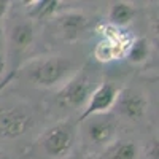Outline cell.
Listing matches in <instances>:
<instances>
[{
  "mask_svg": "<svg viewBox=\"0 0 159 159\" xmlns=\"http://www.w3.org/2000/svg\"><path fill=\"white\" fill-rule=\"evenodd\" d=\"M118 92L119 89L110 83V81H100L92 94L88 100V103L84 105V108L81 110V115H80V121H84L89 116H94V115H105V113H110L115 107V102L118 97Z\"/></svg>",
  "mask_w": 159,
  "mask_h": 159,
  "instance_id": "obj_7",
  "label": "cell"
},
{
  "mask_svg": "<svg viewBox=\"0 0 159 159\" xmlns=\"http://www.w3.org/2000/svg\"><path fill=\"white\" fill-rule=\"evenodd\" d=\"M78 137V123L64 119L48 127L40 137V147L51 159H65L75 148Z\"/></svg>",
  "mask_w": 159,
  "mask_h": 159,
  "instance_id": "obj_3",
  "label": "cell"
},
{
  "mask_svg": "<svg viewBox=\"0 0 159 159\" xmlns=\"http://www.w3.org/2000/svg\"><path fill=\"white\" fill-rule=\"evenodd\" d=\"M10 8H11V2H8V0H0V27H2V21L5 19Z\"/></svg>",
  "mask_w": 159,
  "mask_h": 159,
  "instance_id": "obj_17",
  "label": "cell"
},
{
  "mask_svg": "<svg viewBox=\"0 0 159 159\" xmlns=\"http://www.w3.org/2000/svg\"><path fill=\"white\" fill-rule=\"evenodd\" d=\"M84 121H86V127H84L86 135L92 145L107 148L110 143L116 140L118 123H116V116L113 113L94 115L84 119Z\"/></svg>",
  "mask_w": 159,
  "mask_h": 159,
  "instance_id": "obj_6",
  "label": "cell"
},
{
  "mask_svg": "<svg viewBox=\"0 0 159 159\" xmlns=\"http://www.w3.org/2000/svg\"><path fill=\"white\" fill-rule=\"evenodd\" d=\"M126 51L127 49L121 45H116L113 42H108V40H100L94 48V59L102 64H110L113 61L124 57Z\"/></svg>",
  "mask_w": 159,
  "mask_h": 159,
  "instance_id": "obj_13",
  "label": "cell"
},
{
  "mask_svg": "<svg viewBox=\"0 0 159 159\" xmlns=\"http://www.w3.org/2000/svg\"><path fill=\"white\" fill-rule=\"evenodd\" d=\"M118 115L129 121H140L145 118L148 110V99L137 88H123L119 89L115 107Z\"/></svg>",
  "mask_w": 159,
  "mask_h": 159,
  "instance_id": "obj_5",
  "label": "cell"
},
{
  "mask_svg": "<svg viewBox=\"0 0 159 159\" xmlns=\"http://www.w3.org/2000/svg\"><path fill=\"white\" fill-rule=\"evenodd\" d=\"M151 54V45L148 42V38L145 37H137V38H132V42L126 51L124 57L134 65H140L143 62H147L148 57Z\"/></svg>",
  "mask_w": 159,
  "mask_h": 159,
  "instance_id": "obj_14",
  "label": "cell"
},
{
  "mask_svg": "<svg viewBox=\"0 0 159 159\" xmlns=\"http://www.w3.org/2000/svg\"><path fill=\"white\" fill-rule=\"evenodd\" d=\"M34 115L24 107H8L0 110V139L15 140L32 129Z\"/></svg>",
  "mask_w": 159,
  "mask_h": 159,
  "instance_id": "obj_4",
  "label": "cell"
},
{
  "mask_svg": "<svg viewBox=\"0 0 159 159\" xmlns=\"http://www.w3.org/2000/svg\"><path fill=\"white\" fill-rule=\"evenodd\" d=\"M76 159H97L96 156H92V154H81L80 157H76Z\"/></svg>",
  "mask_w": 159,
  "mask_h": 159,
  "instance_id": "obj_20",
  "label": "cell"
},
{
  "mask_svg": "<svg viewBox=\"0 0 159 159\" xmlns=\"http://www.w3.org/2000/svg\"><path fill=\"white\" fill-rule=\"evenodd\" d=\"M97 84L94 75H91V72L86 67L81 70H76L57 89L54 102L62 110H83Z\"/></svg>",
  "mask_w": 159,
  "mask_h": 159,
  "instance_id": "obj_2",
  "label": "cell"
},
{
  "mask_svg": "<svg viewBox=\"0 0 159 159\" xmlns=\"http://www.w3.org/2000/svg\"><path fill=\"white\" fill-rule=\"evenodd\" d=\"M24 75L37 88L62 86L76 72L69 57L64 56H40L22 67Z\"/></svg>",
  "mask_w": 159,
  "mask_h": 159,
  "instance_id": "obj_1",
  "label": "cell"
},
{
  "mask_svg": "<svg viewBox=\"0 0 159 159\" xmlns=\"http://www.w3.org/2000/svg\"><path fill=\"white\" fill-rule=\"evenodd\" d=\"M105 159H137L139 147L132 140H115L103 151Z\"/></svg>",
  "mask_w": 159,
  "mask_h": 159,
  "instance_id": "obj_12",
  "label": "cell"
},
{
  "mask_svg": "<svg viewBox=\"0 0 159 159\" xmlns=\"http://www.w3.org/2000/svg\"><path fill=\"white\" fill-rule=\"evenodd\" d=\"M51 22L54 25L56 34L62 40H65V42H75L86 30L89 18L86 16L84 11L67 10V11H61L57 16L51 19Z\"/></svg>",
  "mask_w": 159,
  "mask_h": 159,
  "instance_id": "obj_8",
  "label": "cell"
},
{
  "mask_svg": "<svg viewBox=\"0 0 159 159\" xmlns=\"http://www.w3.org/2000/svg\"><path fill=\"white\" fill-rule=\"evenodd\" d=\"M7 75V42H5V32L0 27V81Z\"/></svg>",
  "mask_w": 159,
  "mask_h": 159,
  "instance_id": "obj_15",
  "label": "cell"
},
{
  "mask_svg": "<svg viewBox=\"0 0 159 159\" xmlns=\"http://www.w3.org/2000/svg\"><path fill=\"white\" fill-rule=\"evenodd\" d=\"M145 159H159V142L157 137L151 139L145 147Z\"/></svg>",
  "mask_w": 159,
  "mask_h": 159,
  "instance_id": "obj_16",
  "label": "cell"
},
{
  "mask_svg": "<svg viewBox=\"0 0 159 159\" xmlns=\"http://www.w3.org/2000/svg\"><path fill=\"white\" fill-rule=\"evenodd\" d=\"M135 16V7L130 2H111L108 8V24L115 25L118 29H123L129 25Z\"/></svg>",
  "mask_w": 159,
  "mask_h": 159,
  "instance_id": "obj_11",
  "label": "cell"
},
{
  "mask_svg": "<svg viewBox=\"0 0 159 159\" xmlns=\"http://www.w3.org/2000/svg\"><path fill=\"white\" fill-rule=\"evenodd\" d=\"M34 40H35L34 22L25 19L13 25L8 32V38H5V42L7 46L15 49L16 52H24L34 45Z\"/></svg>",
  "mask_w": 159,
  "mask_h": 159,
  "instance_id": "obj_9",
  "label": "cell"
},
{
  "mask_svg": "<svg viewBox=\"0 0 159 159\" xmlns=\"http://www.w3.org/2000/svg\"><path fill=\"white\" fill-rule=\"evenodd\" d=\"M15 76H16V72H15V70H13V72H8V73L3 76V80L0 81V92H2V91L13 81V78H15Z\"/></svg>",
  "mask_w": 159,
  "mask_h": 159,
  "instance_id": "obj_18",
  "label": "cell"
},
{
  "mask_svg": "<svg viewBox=\"0 0 159 159\" xmlns=\"http://www.w3.org/2000/svg\"><path fill=\"white\" fill-rule=\"evenodd\" d=\"M0 159H13L8 153H5V151H2V150H0Z\"/></svg>",
  "mask_w": 159,
  "mask_h": 159,
  "instance_id": "obj_19",
  "label": "cell"
},
{
  "mask_svg": "<svg viewBox=\"0 0 159 159\" xmlns=\"http://www.w3.org/2000/svg\"><path fill=\"white\" fill-rule=\"evenodd\" d=\"M25 13H27V19L29 21H51L54 16H57L62 11V2L59 0H35V2H29L25 3Z\"/></svg>",
  "mask_w": 159,
  "mask_h": 159,
  "instance_id": "obj_10",
  "label": "cell"
}]
</instances>
